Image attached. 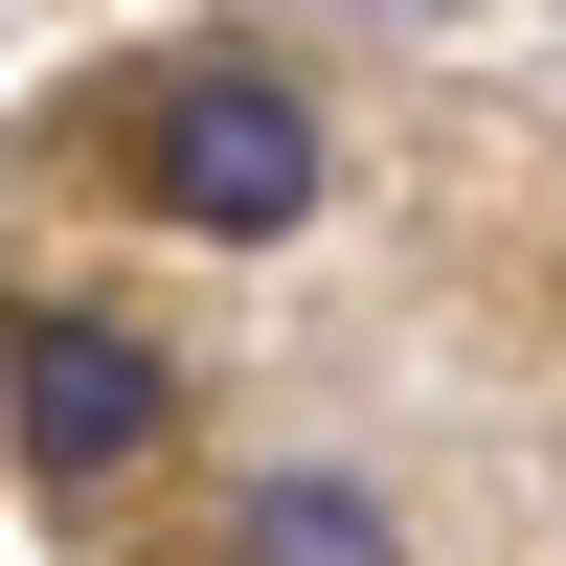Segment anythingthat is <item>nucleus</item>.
I'll return each instance as SVG.
<instances>
[{
  "label": "nucleus",
  "mask_w": 566,
  "mask_h": 566,
  "mask_svg": "<svg viewBox=\"0 0 566 566\" xmlns=\"http://www.w3.org/2000/svg\"><path fill=\"white\" fill-rule=\"evenodd\" d=\"M136 181H159V227H205V250H272V227L317 205V91L295 69H159Z\"/></svg>",
  "instance_id": "f257e3e1"
},
{
  "label": "nucleus",
  "mask_w": 566,
  "mask_h": 566,
  "mask_svg": "<svg viewBox=\"0 0 566 566\" xmlns=\"http://www.w3.org/2000/svg\"><path fill=\"white\" fill-rule=\"evenodd\" d=\"M0 408H23V476L45 499H91V476H136V453H159V340H136V317H23V363H0Z\"/></svg>",
  "instance_id": "f03ea898"
},
{
  "label": "nucleus",
  "mask_w": 566,
  "mask_h": 566,
  "mask_svg": "<svg viewBox=\"0 0 566 566\" xmlns=\"http://www.w3.org/2000/svg\"><path fill=\"white\" fill-rule=\"evenodd\" d=\"M250 544H386V499L363 476H250Z\"/></svg>",
  "instance_id": "7ed1b4c3"
},
{
  "label": "nucleus",
  "mask_w": 566,
  "mask_h": 566,
  "mask_svg": "<svg viewBox=\"0 0 566 566\" xmlns=\"http://www.w3.org/2000/svg\"><path fill=\"white\" fill-rule=\"evenodd\" d=\"M317 23H453V0H317Z\"/></svg>",
  "instance_id": "20e7f679"
}]
</instances>
